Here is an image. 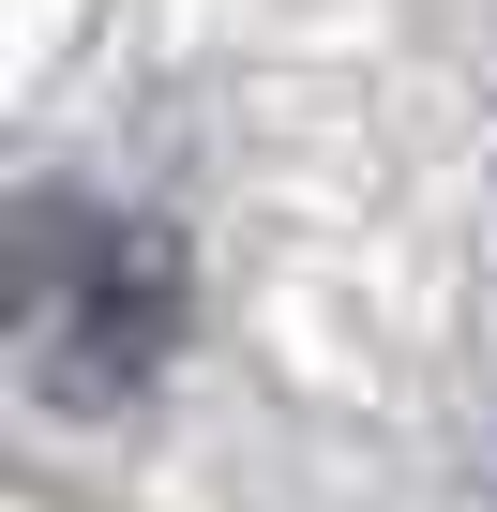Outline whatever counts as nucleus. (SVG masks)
I'll list each match as a JSON object with an SVG mask.
<instances>
[{"label":"nucleus","instance_id":"f257e3e1","mask_svg":"<svg viewBox=\"0 0 497 512\" xmlns=\"http://www.w3.org/2000/svg\"><path fill=\"white\" fill-rule=\"evenodd\" d=\"M181 347V241L151 211H91V196H31L16 211V362L61 422L151 392V362Z\"/></svg>","mask_w":497,"mask_h":512}]
</instances>
